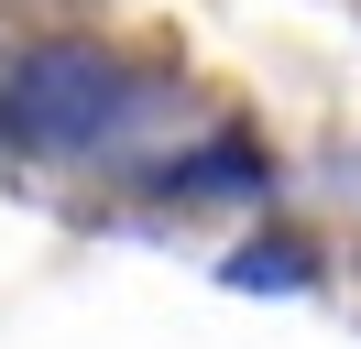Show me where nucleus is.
Here are the masks:
<instances>
[{
	"label": "nucleus",
	"instance_id": "nucleus-2",
	"mask_svg": "<svg viewBox=\"0 0 361 349\" xmlns=\"http://www.w3.org/2000/svg\"><path fill=\"white\" fill-rule=\"evenodd\" d=\"M230 273H241V284H263V273H274V284H295V273H307V251H295V240H274V251L252 240V251L230 262Z\"/></svg>",
	"mask_w": 361,
	"mask_h": 349
},
{
	"label": "nucleus",
	"instance_id": "nucleus-1",
	"mask_svg": "<svg viewBox=\"0 0 361 349\" xmlns=\"http://www.w3.org/2000/svg\"><path fill=\"white\" fill-rule=\"evenodd\" d=\"M142 77L110 44H33L11 77H0V142L11 153H88L132 120Z\"/></svg>",
	"mask_w": 361,
	"mask_h": 349
}]
</instances>
